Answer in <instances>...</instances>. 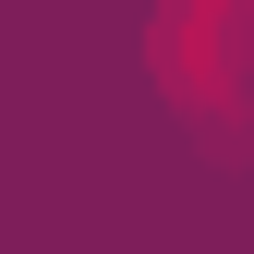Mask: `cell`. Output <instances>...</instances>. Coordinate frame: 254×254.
Instances as JSON below:
<instances>
[{"label":"cell","mask_w":254,"mask_h":254,"mask_svg":"<svg viewBox=\"0 0 254 254\" xmlns=\"http://www.w3.org/2000/svg\"><path fill=\"white\" fill-rule=\"evenodd\" d=\"M157 85L218 145H254V73H242V0H170L157 24Z\"/></svg>","instance_id":"1"}]
</instances>
